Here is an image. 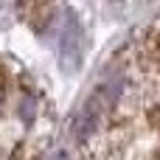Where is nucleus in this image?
Returning a JSON list of instances; mask_svg holds the SVG:
<instances>
[{"instance_id":"nucleus-1","label":"nucleus","mask_w":160,"mask_h":160,"mask_svg":"<svg viewBox=\"0 0 160 160\" xmlns=\"http://www.w3.org/2000/svg\"><path fill=\"white\" fill-rule=\"evenodd\" d=\"M59 59L68 73H76L84 59V28L76 17V11H65L62 34H59Z\"/></svg>"},{"instance_id":"nucleus-2","label":"nucleus","mask_w":160,"mask_h":160,"mask_svg":"<svg viewBox=\"0 0 160 160\" xmlns=\"http://www.w3.org/2000/svg\"><path fill=\"white\" fill-rule=\"evenodd\" d=\"M20 118L25 121V124H31L34 121V98H20Z\"/></svg>"},{"instance_id":"nucleus-3","label":"nucleus","mask_w":160,"mask_h":160,"mask_svg":"<svg viewBox=\"0 0 160 160\" xmlns=\"http://www.w3.org/2000/svg\"><path fill=\"white\" fill-rule=\"evenodd\" d=\"M51 160H70V158H68V152H62V149H56V152L51 155Z\"/></svg>"}]
</instances>
